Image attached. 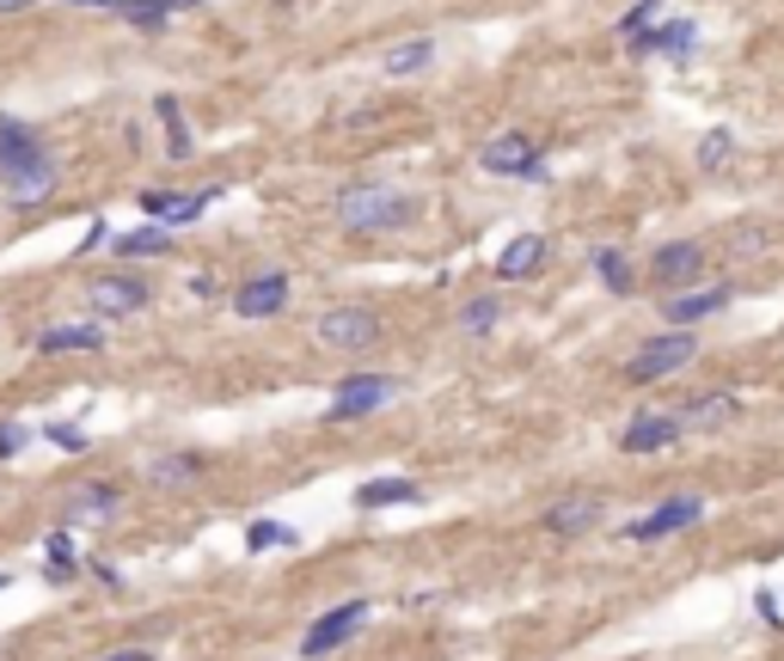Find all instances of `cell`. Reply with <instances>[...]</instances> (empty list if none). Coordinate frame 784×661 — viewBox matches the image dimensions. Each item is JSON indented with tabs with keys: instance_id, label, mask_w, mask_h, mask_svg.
<instances>
[{
	"instance_id": "cell-1",
	"label": "cell",
	"mask_w": 784,
	"mask_h": 661,
	"mask_svg": "<svg viewBox=\"0 0 784 661\" xmlns=\"http://www.w3.org/2000/svg\"><path fill=\"white\" fill-rule=\"evenodd\" d=\"M411 221V197L393 185H349L337 197V227L344 233H386V227Z\"/></svg>"
},
{
	"instance_id": "cell-2",
	"label": "cell",
	"mask_w": 784,
	"mask_h": 661,
	"mask_svg": "<svg viewBox=\"0 0 784 661\" xmlns=\"http://www.w3.org/2000/svg\"><path fill=\"white\" fill-rule=\"evenodd\" d=\"M699 356V344H692V330H662V337H650V344H638V356L625 361V374L638 386H650V380H668V374H680L687 361Z\"/></svg>"
},
{
	"instance_id": "cell-3",
	"label": "cell",
	"mask_w": 784,
	"mask_h": 661,
	"mask_svg": "<svg viewBox=\"0 0 784 661\" xmlns=\"http://www.w3.org/2000/svg\"><path fill=\"white\" fill-rule=\"evenodd\" d=\"M362 625H368V600H344V607L320 612V619L306 625V637H301V655L306 661H325L332 649H344Z\"/></svg>"
},
{
	"instance_id": "cell-4",
	"label": "cell",
	"mask_w": 784,
	"mask_h": 661,
	"mask_svg": "<svg viewBox=\"0 0 784 661\" xmlns=\"http://www.w3.org/2000/svg\"><path fill=\"white\" fill-rule=\"evenodd\" d=\"M320 344L337 349V356H356V349H368L374 337H380V318L368 313V306H332V313L320 318Z\"/></svg>"
},
{
	"instance_id": "cell-5",
	"label": "cell",
	"mask_w": 784,
	"mask_h": 661,
	"mask_svg": "<svg viewBox=\"0 0 784 661\" xmlns=\"http://www.w3.org/2000/svg\"><path fill=\"white\" fill-rule=\"evenodd\" d=\"M479 166L491 178H540V147H533L521 129H509V135H496V141H484Z\"/></svg>"
},
{
	"instance_id": "cell-6",
	"label": "cell",
	"mask_w": 784,
	"mask_h": 661,
	"mask_svg": "<svg viewBox=\"0 0 784 661\" xmlns=\"http://www.w3.org/2000/svg\"><path fill=\"white\" fill-rule=\"evenodd\" d=\"M704 515V503L699 496H668V503H656L650 515H638V521H625V539H638V545H650V539H668V533H680V527H692V521Z\"/></svg>"
},
{
	"instance_id": "cell-7",
	"label": "cell",
	"mask_w": 784,
	"mask_h": 661,
	"mask_svg": "<svg viewBox=\"0 0 784 661\" xmlns=\"http://www.w3.org/2000/svg\"><path fill=\"white\" fill-rule=\"evenodd\" d=\"M393 392H399V386L386 380V374H349L332 392V417H374L380 405H393Z\"/></svg>"
},
{
	"instance_id": "cell-8",
	"label": "cell",
	"mask_w": 784,
	"mask_h": 661,
	"mask_svg": "<svg viewBox=\"0 0 784 661\" xmlns=\"http://www.w3.org/2000/svg\"><path fill=\"white\" fill-rule=\"evenodd\" d=\"M86 306L105 313V318H129V313H142V306H147V288L135 276H93V282H86Z\"/></svg>"
},
{
	"instance_id": "cell-9",
	"label": "cell",
	"mask_w": 784,
	"mask_h": 661,
	"mask_svg": "<svg viewBox=\"0 0 784 661\" xmlns=\"http://www.w3.org/2000/svg\"><path fill=\"white\" fill-rule=\"evenodd\" d=\"M282 306H289V276H282V270H264V276H252L233 294V313L240 318H276Z\"/></svg>"
},
{
	"instance_id": "cell-10",
	"label": "cell",
	"mask_w": 784,
	"mask_h": 661,
	"mask_svg": "<svg viewBox=\"0 0 784 661\" xmlns=\"http://www.w3.org/2000/svg\"><path fill=\"white\" fill-rule=\"evenodd\" d=\"M730 306V282H711V288H680V294H668V325H680V330H692L699 318H711V313H723Z\"/></svg>"
},
{
	"instance_id": "cell-11",
	"label": "cell",
	"mask_w": 784,
	"mask_h": 661,
	"mask_svg": "<svg viewBox=\"0 0 784 661\" xmlns=\"http://www.w3.org/2000/svg\"><path fill=\"white\" fill-rule=\"evenodd\" d=\"M704 270V245H692V239H675V245H662L650 264V276L662 282V288H680V282H699Z\"/></svg>"
},
{
	"instance_id": "cell-12",
	"label": "cell",
	"mask_w": 784,
	"mask_h": 661,
	"mask_svg": "<svg viewBox=\"0 0 784 661\" xmlns=\"http://www.w3.org/2000/svg\"><path fill=\"white\" fill-rule=\"evenodd\" d=\"M588 527H600V496H558L545 508V533H558V539H576Z\"/></svg>"
},
{
	"instance_id": "cell-13",
	"label": "cell",
	"mask_w": 784,
	"mask_h": 661,
	"mask_svg": "<svg viewBox=\"0 0 784 661\" xmlns=\"http://www.w3.org/2000/svg\"><path fill=\"white\" fill-rule=\"evenodd\" d=\"M680 436H687V429H680V417H662V410H644L638 423L625 429V453H662V448H675Z\"/></svg>"
},
{
	"instance_id": "cell-14",
	"label": "cell",
	"mask_w": 784,
	"mask_h": 661,
	"mask_svg": "<svg viewBox=\"0 0 784 661\" xmlns=\"http://www.w3.org/2000/svg\"><path fill=\"white\" fill-rule=\"evenodd\" d=\"M117 515V490L111 484H74L67 490V521L74 527H105Z\"/></svg>"
},
{
	"instance_id": "cell-15",
	"label": "cell",
	"mask_w": 784,
	"mask_h": 661,
	"mask_svg": "<svg viewBox=\"0 0 784 661\" xmlns=\"http://www.w3.org/2000/svg\"><path fill=\"white\" fill-rule=\"evenodd\" d=\"M43 141L25 129V123H0V178L7 172H25V166H43Z\"/></svg>"
},
{
	"instance_id": "cell-16",
	"label": "cell",
	"mask_w": 784,
	"mask_h": 661,
	"mask_svg": "<svg viewBox=\"0 0 784 661\" xmlns=\"http://www.w3.org/2000/svg\"><path fill=\"white\" fill-rule=\"evenodd\" d=\"M735 398L730 392H704V398H687V405L675 410L680 417V429H692V436H699V429H723V423H735Z\"/></svg>"
},
{
	"instance_id": "cell-17",
	"label": "cell",
	"mask_w": 784,
	"mask_h": 661,
	"mask_svg": "<svg viewBox=\"0 0 784 661\" xmlns=\"http://www.w3.org/2000/svg\"><path fill=\"white\" fill-rule=\"evenodd\" d=\"M540 264H545V239H540V233H521V239H509V245H503V258H496V276H503V282H527Z\"/></svg>"
},
{
	"instance_id": "cell-18",
	"label": "cell",
	"mask_w": 784,
	"mask_h": 661,
	"mask_svg": "<svg viewBox=\"0 0 784 661\" xmlns=\"http://www.w3.org/2000/svg\"><path fill=\"white\" fill-rule=\"evenodd\" d=\"M209 202H215V190H202V197H166V190H147L142 209L154 214V221H166V227H190Z\"/></svg>"
},
{
	"instance_id": "cell-19",
	"label": "cell",
	"mask_w": 784,
	"mask_h": 661,
	"mask_svg": "<svg viewBox=\"0 0 784 661\" xmlns=\"http://www.w3.org/2000/svg\"><path fill=\"white\" fill-rule=\"evenodd\" d=\"M0 185H7V202L31 209V202H43V197L55 190V159H43V166H25V172H7Z\"/></svg>"
},
{
	"instance_id": "cell-20",
	"label": "cell",
	"mask_w": 784,
	"mask_h": 661,
	"mask_svg": "<svg viewBox=\"0 0 784 661\" xmlns=\"http://www.w3.org/2000/svg\"><path fill=\"white\" fill-rule=\"evenodd\" d=\"M692 38H699V31H692V19H662V25H650L638 38V55H687Z\"/></svg>"
},
{
	"instance_id": "cell-21",
	"label": "cell",
	"mask_w": 784,
	"mask_h": 661,
	"mask_svg": "<svg viewBox=\"0 0 784 661\" xmlns=\"http://www.w3.org/2000/svg\"><path fill=\"white\" fill-rule=\"evenodd\" d=\"M436 62V38H411V43H393L386 50V80H411V74H424V67Z\"/></svg>"
},
{
	"instance_id": "cell-22",
	"label": "cell",
	"mask_w": 784,
	"mask_h": 661,
	"mask_svg": "<svg viewBox=\"0 0 784 661\" xmlns=\"http://www.w3.org/2000/svg\"><path fill=\"white\" fill-rule=\"evenodd\" d=\"M424 490L411 484V478H368V484L356 490V508H393V503H417Z\"/></svg>"
},
{
	"instance_id": "cell-23",
	"label": "cell",
	"mask_w": 784,
	"mask_h": 661,
	"mask_svg": "<svg viewBox=\"0 0 784 661\" xmlns=\"http://www.w3.org/2000/svg\"><path fill=\"white\" fill-rule=\"evenodd\" d=\"M98 344H105V330H98V325H55V330H43V337H38L43 356H62V349H98Z\"/></svg>"
},
{
	"instance_id": "cell-24",
	"label": "cell",
	"mask_w": 784,
	"mask_h": 661,
	"mask_svg": "<svg viewBox=\"0 0 784 661\" xmlns=\"http://www.w3.org/2000/svg\"><path fill=\"white\" fill-rule=\"evenodd\" d=\"M117 13L129 19V25H142V31H160L166 19L178 13V0H123Z\"/></svg>"
},
{
	"instance_id": "cell-25",
	"label": "cell",
	"mask_w": 784,
	"mask_h": 661,
	"mask_svg": "<svg viewBox=\"0 0 784 661\" xmlns=\"http://www.w3.org/2000/svg\"><path fill=\"white\" fill-rule=\"evenodd\" d=\"M730 154H735V129H711V135L699 141V172L718 178L723 166H730Z\"/></svg>"
},
{
	"instance_id": "cell-26",
	"label": "cell",
	"mask_w": 784,
	"mask_h": 661,
	"mask_svg": "<svg viewBox=\"0 0 784 661\" xmlns=\"http://www.w3.org/2000/svg\"><path fill=\"white\" fill-rule=\"evenodd\" d=\"M197 472H202V460H197V453H166V460H154V465H147V478H154V484H190Z\"/></svg>"
},
{
	"instance_id": "cell-27",
	"label": "cell",
	"mask_w": 784,
	"mask_h": 661,
	"mask_svg": "<svg viewBox=\"0 0 784 661\" xmlns=\"http://www.w3.org/2000/svg\"><path fill=\"white\" fill-rule=\"evenodd\" d=\"M166 245H173V233H166V227H135V233L117 239L123 258H147V252H166Z\"/></svg>"
},
{
	"instance_id": "cell-28",
	"label": "cell",
	"mask_w": 784,
	"mask_h": 661,
	"mask_svg": "<svg viewBox=\"0 0 784 661\" xmlns=\"http://www.w3.org/2000/svg\"><path fill=\"white\" fill-rule=\"evenodd\" d=\"M595 270H600V282H607L613 294L631 288V264H625V252H613V245H607V252H595Z\"/></svg>"
},
{
	"instance_id": "cell-29",
	"label": "cell",
	"mask_w": 784,
	"mask_h": 661,
	"mask_svg": "<svg viewBox=\"0 0 784 661\" xmlns=\"http://www.w3.org/2000/svg\"><path fill=\"white\" fill-rule=\"evenodd\" d=\"M496 318H503V301H491V294H479V301H466V313H460V325L479 337V330H491Z\"/></svg>"
},
{
	"instance_id": "cell-30",
	"label": "cell",
	"mask_w": 784,
	"mask_h": 661,
	"mask_svg": "<svg viewBox=\"0 0 784 661\" xmlns=\"http://www.w3.org/2000/svg\"><path fill=\"white\" fill-rule=\"evenodd\" d=\"M245 545H252V552H264V545H301V533L276 527V521H252V527H245Z\"/></svg>"
},
{
	"instance_id": "cell-31",
	"label": "cell",
	"mask_w": 784,
	"mask_h": 661,
	"mask_svg": "<svg viewBox=\"0 0 784 661\" xmlns=\"http://www.w3.org/2000/svg\"><path fill=\"white\" fill-rule=\"evenodd\" d=\"M154 111H160V123H166V141H173V154L185 159V147H190V135H185V111H178L173 98H160Z\"/></svg>"
},
{
	"instance_id": "cell-32",
	"label": "cell",
	"mask_w": 784,
	"mask_h": 661,
	"mask_svg": "<svg viewBox=\"0 0 784 661\" xmlns=\"http://www.w3.org/2000/svg\"><path fill=\"white\" fill-rule=\"evenodd\" d=\"M656 19H662V0H638V7H631V13H625V38H631V43H638L644 38V31H650L656 25Z\"/></svg>"
},
{
	"instance_id": "cell-33",
	"label": "cell",
	"mask_w": 784,
	"mask_h": 661,
	"mask_svg": "<svg viewBox=\"0 0 784 661\" xmlns=\"http://www.w3.org/2000/svg\"><path fill=\"white\" fill-rule=\"evenodd\" d=\"M19 448H31V429H19V423H0V460H13Z\"/></svg>"
},
{
	"instance_id": "cell-34",
	"label": "cell",
	"mask_w": 784,
	"mask_h": 661,
	"mask_svg": "<svg viewBox=\"0 0 784 661\" xmlns=\"http://www.w3.org/2000/svg\"><path fill=\"white\" fill-rule=\"evenodd\" d=\"M50 441H55V448H74V453L86 448V436H81L74 423H50Z\"/></svg>"
},
{
	"instance_id": "cell-35",
	"label": "cell",
	"mask_w": 784,
	"mask_h": 661,
	"mask_svg": "<svg viewBox=\"0 0 784 661\" xmlns=\"http://www.w3.org/2000/svg\"><path fill=\"white\" fill-rule=\"evenodd\" d=\"M105 661H154L147 649H117V655H105Z\"/></svg>"
},
{
	"instance_id": "cell-36",
	"label": "cell",
	"mask_w": 784,
	"mask_h": 661,
	"mask_svg": "<svg viewBox=\"0 0 784 661\" xmlns=\"http://www.w3.org/2000/svg\"><path fill=\"white\" fill-rule=\"evenodd\" d=\"M67 7H105V13H117L123 0H67Z\"/></svg>"
},
{
	"instance_id": "cell-37",
	"label": "cell",
	"mask_w": 784,
	"mask_h": 661,
	"mask_svg": "<svg viewBox=\"0 0 784 661\" xmlns=\"http://www.w3.org/2000/svg\"><path fill=\"white\" fill-rule=\"evenodd\" d=\"M7 583H13V576H0V588H7Z\"/></svg>"
},
{
	"instance_id": "cell-38",
	"label": "cell",
	"mask_w": 784,
	"mask_h": 661,
	"mask_svg": "<svg viewBox=\"0 0 784 661\" xmlns=\"http://www.w3.org/2000/svg\"><path fill=\"white\" fill-rule=\"evenodd\" d=\"M0 7H19V0H0Z\"/></svg>"
}]
</instances>
